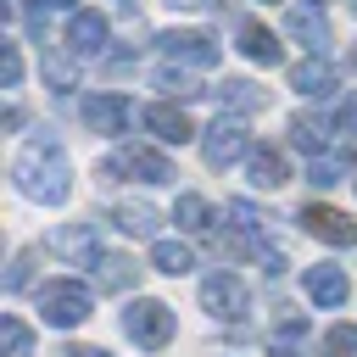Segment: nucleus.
I'll list each match as a JSON object with an SVG mask.
<instances>
[{
  "label": "nucleus",
  "instance_id": "nucleus-1",
  "mask_svg": "<svg viewBox=\"0 0 357 357\" xmlns=\"http://www.w3.org/2000/svg\"><path fill=\"white\" fill-rule=\"evenodd\" d=\"M11 178H17V190L28 195V201H45V206H61L67 195H73V162H67V151H61V139H28L22 151H17V162H11Z\"/></svg>",
  "mask_w": 357,
  "mask_h": 357
},
{
  "label": "nucleus",
  "instance_id": "nucleus-2",
  "mask_svg": "<svg viewBox=\"0 0 357 357\" xmlns=\"http://www.w3.org/2000/svg\"><path fill=\"white\" fill-rule=\"evenodd\" d=\"M173 329H178V318H173V307H167V301L134 296V301H128V312H123V335H128L139 351H162V346L173 340Z\"/></svg>",
  "mask_w": 357,
  "mask_h": 357
},
{
  "label": "nucleus",
  "instance_id": "nucleus-3",
  "mask_svg": "<svg viewBox=\"0 0 357 357\" xmlns=\"http://www.w3.org/2000/svg\"><path fill=\"white\" fill-rule=\"evenodd\" d=\"M89 307H95V296H89L78 279H50V284L39 290V312H45L50 329H73V324H84Z\"/></svg>",
  "mask_w": 357,
  "mask_h": 357
},
{
  "label": "nucleus",
  "instance_id": "nucleus-4",
  "mask_svg": "<svg viewBox=\"0 0 357 357\" xmlns=\"http://www.w3.org/2000/svg\"><path fill=\"white\" fill-rule=\"evenodd\" d=\"M201 156H206V167H229V162L251 156L245 123H240V117H218V123H212V128L201 134Z\"/></svg>",
  "mask_w": 357,
  "mask_h": 357
},
{
  "label": "nucleus",
  "instance_id": "nucleus-5",
  "mask_svg": "<svg viewBox=\"0 0 357 357\" xmlns=\"http://www.w3.org/2000/svg\"><path fill=\"white\" fill-rule=\"evenodd\" d=\"M312 240H324V245H357V218H346L340 206H324V201H307L301 206V218H296Z\"/></svg>",
  "mask_w": 357,
  "mask_h": 357
},
{
  "label": "nucleus",
  "instance_id": "nucleus-6",
  "mask_svg": "<svg viewBox=\"0 0 357 357\" xmlns=\"http://www.w3.org/2000/svg\"><path fill=\"white\" fill-rule=\"evenodd\" d=\"M201 307H206L212 318H229V324H234V318H245L251 301H245V284H240L229 268H218V273L201 279Z\"/></svg>",
  "mask_w": 357,
  "mask_h": 357
},
{
  "label": "nucleus",
  "instance_id": "nucleus-7",
  "mask_svg": "<svg viewBox=\"0 0 357 357\" xmlns=\"http://www.w3.org/2000/svg\"><path fill=\"white\" fill-rule=\"evenodd\" d=\"M162 50H167V61H178V67H212L218 56H223V45L212 39V33H201V28H173V33H162L156 39Z\"/></svg>",
  "mask_w": 357,
  "mask_h": 357
},
{
  "label": "nucleus",
  "instance_id": "nucleus-8",
  "mask_svg": "<svg viewBox=\"0 0 357 357\" xmlns=\"http://www.w3.org/2000/svg\"><path fill=\"white\" fill-rule=\"evenodd\" d=\"M106 173H128V178H145V184H167L173 178V162L162 151H145V145H123L106 156Z\"/></svg>",
  "mask_w": 357,
  "mask_h": 357
},
{
  "label": "nucleus",
  "instance_id": "nucleus-9",
  "mask_svg": "<svg viewBox=\"0 0 357 357\" xmlns=\"http://www.w3.org/2000/svg\"><path fill=\"white\" fill-rule=\"evenodd\" d=\"M50 251H56L61 262H73V268H89V262L100 257V234H95V223H61V229L50 234Z\"/></svg>",
  "mask_w": 357,
  "mask_h": 357
},
{
  "label": "nucleus",
  "instance_id": "nucleus-10",
  "mask_svg": "<svg viewBox=\"0 0 357 357\" xmlns=\"http://www.w3.org/2000/svg\"><path fill=\"white\" fill-rule=\"evenodd\" d=\"M301 290H307L312 307H340V301L351 296V279H346V268H335V262H312V268L301 273Z\"/></svg>",
  "mask_w": 357,
  "mask_h": 357
},
{
  "label": "nucleus",
  "instance_id": "nucleus-11",
  "mask_svg": "<svg viewBox=\"0 0 357 357\" xmlns=\"http://www.w3.org/2000/svg\"><path fill=\"white\" fill-rule=\"evenodd\" d=\"M284 33H290L296 45H307V56H324V50H329V22H324L318 6H290Z\"/></svg>",
  "mask_w": 357,
  "mask_h": 357
},
{
  "label": "nucleus",
  "instance_id": "nucleus-12",
  "mask_svg": "<svg viewBox=\"0 0 357 357\" xmlns=\"http://www.w3.org/2000/svg\"><path fill=\"white\" fill-rule=\"evenodd\" d=\"M128 117H134V112H128V100H123V95H112V89L84 100V128H89V134H123V128H128Z\"/></svg>",
  "mask_w": 357,
  "mask_h": 357
},
{
  "label": "nucleus",
  "instance_id": "nucleus-13",
  "mask_svg": "<svg viewBox=\"0 0 357 357\" xmlns=\"http://www.w3.org/2000/svg\"><path fill=\"white\" fill-rule=\"evenodd\" d=\"M145 128H151L162 145H184V139H195V128H190L184 106H173V100H156V106H145Z\"/></svg>",
  "mask_w": 357,
  "mask_h": 357
},
{
  "label": "nucleus",
  "instance_id": "nucleus-14",
  "mask_svg": "<svg viewBox=\"0 0 357 357\" xmlns=\"http://www.w3.org/2000/svg\"><path fill=\"white\" fill-rule=\"evenodd\" d=\"M106 17L100 11H73V22H67V50H78V56H95V50H106Z\"/></svg>",
  "mask_w": 357,
  "mask_h": 357
},
{
  "label": "nucleus",
  "instance_id": "nucleus-15",
  "mask_svg": "<svg viewBox=\"0 0 357 357\" xmlns=\"http://www.w3.org/2000/svg\"><path fill=\"white\" fill-rule=\"evenodd\" d=\"M245 173H251V184H257V190H279V184L290 178V162H284V151H273V145H251Z\"/></svg>",
  "mask_w": 357,
  "mask_h": 357
},
{
  "label": "nucleus",
  "instance_id": "nucleus-16",
  "mask_svg": "<svg viewBox=\"0 0 357 357\" xmlns=\"http://www.w3.org/2000/svg\"><path fill=\"white\" fill-rule=\"evenodd\" d=\"M240 50H245V61H257V67H279V61H284L279 33L262 28V22H240Z\"/></svg>",
  "mask_w": 357,
  "mask_h": 357
},
{
  "label": "nucleus",
  "instance_id": "nucleus-17",
  "mask_svg": "<svg viewBox=\"0 0 357 357\" xmlns=\"http://www.w3.org/2000/svg\"><path fill=\"white\" fill-rule=\"evenodd\" d=\"M290 89H301V95L324 100V95L335 89V67H329L324 56H307V61H296V67H290Z\"/></svg>",
  "mask_w": 357,
  "mask_h": 357
},
{
  "label": "nucleus",
  "instance_id": "nucleus-18",
  "mask_svg": "<svg viewBox=\"0 0 357 357\" xmlns=\"http://www.w3.org/2000/svg\"><path fill=\"white\" fill-rule=\"evenodd\" d=\"M290 145H296V151H307V162H312V156H324V151H329V123H324V117H307V112H301V117H290Z\"/></svg>",
  "mask_w": 357,
  "mask_h": 357
},
{
  "label": "nucleus",
  "instance_id": "nucleus-19",
  "mask_svg": "<svg viewBox=\"0 0 357 357\" xmlns=\"http://www.w3.org/2000/svg\"><path fill=\"white\" fill-rule=\"evenodd\" d=\"M151 268L178 279V273H190V268H195V251H190L184 240H156V245H151Z\"/></svg>",
  "mask_w": 357,
  "mask_h": 357
},
{
  "label": "nucleus",
  "instance_id": "nucleus-20",
  "mask_svg": "<svg viewBox=\"0 0 357 357\" xmlns=\"http://www.w3.org/2000/svg\"><path fill=\"white\" fill-rule=\"evenodd\" d=\"M173 223H178L184 234H212V206H206L201 195H178V206H173Z\"/></svg>",
  "mask_w": 357,
  "mask_h": 357
},
{
  "label": "nucleus",
  "instance_id": "nucleus-21",
  "mask_svg": "<svg viewBox=\"0 0 357 357\" xmlns=\"http://www.w3.org/2000/svg\"><path fill=\"white\" fill-rule=\"evenodd\" d=\"M112 218H117L123 234H151V229H156V206H151V201H117Z\"/></svg>",
  "mask_w": 357,
  "mask_h": 357
},
{
  "label": "nucleus",
  "instance_id": "nucleus-22",
  "mask_svg": "<svg viewBox=\"0 0 357 357\" xmlns=\"http://www.w3.org/2000/svg\"><path fill=\"white\" fill-rule=\"evenodd\" d=\"M0 357H33V329L22 318H0Z\"/></svg>",
  "mask_w": 357,
  "mask_h": 357
},
{
  "label": "nucleus",
  "instance_id": "nucleus-23",
  "mask_svg": "<svg viewBox=\"0 0 357 357\" xmlns=\"http://www.w3.org/2000/svg\"><path fill=\"white\" fill-rule=\"evenodd\" d=\"M45 84L50 89H78V67H73V56H61V50H45Z\"/></svg>",
  "mask_w": 357,
  "mask_h": 357
},
{
  "label": "nucleus",
  "instance_id": "nucleus-24",
  "mask_svg": "<svg viewBox=\"0 0 357 357\" xmlns=\"http://www.w3.org/2000/svg\"><path fill=\"white\" fill-rule=\"evenodd\" d=\"M318 357H357V324H335V329H324Z\"/></svg>",
  "mask_w": 357,
  "mask_h": 357
},
{
  "label": "nucleus",
  "instance_id": "nucleus-25",
  "mask_svg": "<svg viewBox=\"0 0 357 357\" xmlns=\"http://www.w3.org/2000/svg\"><path fill=\"white\" fill-rule=\"evenodd\" d=\"M340 178H346V162H340V156H312V162H307V184L329 190V184H340Z\"/></svg>",
  "mask_w": 357,
  "mask_h": 357
},
{
  "label": "nucleus",
  "instance_id": "nucleus-26",
  "mask_svg": "<svg viewBox=\"0 0 357 357\" xmlns=\"http://www.w3.org/2000/svg\"><path fill=\"white\" fill-rule=\"evenodd\" d=\"M156 89H167V95H206V89H201L190 73H178V67H162V73H156Z\"/></svg>",
  "mask_w": 357,
  "mask_h": 357
},
{
  "label": "nucleus",
  "instance_id": "nucleus-27",
  "mask_svg": "<svg viewBox=\"0 0 357 357\" xmlns=\"http://www.w3.org/2000/svg\"><path fill=\"white\" fill-rule=\"evenodd\" d=\"M223 100H229V106H240V112H257V106H262L257 84H245V78H229V84H223Z\"/></svg>",
  "mask_w": 357,
  "mask_h": 357
},
{
  "label": "nucleus",
  "instance_id": "nucleus-28",
  "mask_svg": "<svg viewBox=\"0 0 357 357\" xmlns=\"http://www.w3.org/2000/svg\"><path fill=\"white\" fill-rule=\"evenodd\" d=\"M0 84H6V89H17V84H22V56H17V45H11V39H0Z\"/></svg>",
  "mask_w": 357,
  "mask_h": 357
},
{
  "label": "nucleus",
  "instance_id": "nucleus-29",
  "mask_svg": "<svg viewBox=\"0 0 357 357\" xmlns=\"http://www.w3.org/2000/svg\"><path fill=\"white\" fill-rule=\"evenodd\" d=\"M128 279H134V262H128V257H106V262H100V284H106V290H123Z\"/></svg>",
  "mask_w": 357,
  "mask_h": 357
},
{
  "label": "nucleus",
  "instance_id": "nucleus-30",
  "mask_svg": "<svg viewBox=\"0 0 357 357\" xmlns=\"http://www.w3.org/2000/svg\"><path fill=\"white\" fill-rule=\"evenodd\" d=\"M28 279H33V251H17L11 273H6V290H28Z\"/></svg>",
  "mask_w": 357,
  "mask_h": 357
},
{
  "label": "nucleus",
  "instance_id": "nucleus-31",
  "mask_svg": "<svg viewBox=\"0 0 357 357\" xmlns=\"http://www.w3.org/2000/svg\"><path fill=\"white\" fill-rule=\"evenodd\" d=\"M78 0H28V28L45 33V11H73Z\"/></svg>",
  "mask_w": 357,
  "mask_h": 357
},
{
  "label": "nucleus",
  "instance_id": "nucleus-32",
  "mask_svg": "<svg viewBox=\"0 0 357 357\" xmlns=\"http://www.w3.org/2000/svg\"><path fill=\"white\" fill-rule=\"evenodd\" d=\"M340 128H351V134H357V100H346V106H340Z\"/></svg>",
  "mask_w": 357,
  "mask_h": 357
},
{
  "label": "nucleus",
  "instance_id": "nucleus-33",
  "mask_svg": "<svg viewBox=\"0 0 357 357\" xmlns=\"http://www.w3.org/2000/svg\"><path fill=\"white\" fill-rule=\"evenodd\" d=\"M61 357H112V351H100V346H67Z\"/></svg>",
  "mask_w": 357,
  "mask_h": 357
},
{
  "label": "nucleus",
  "instance_id": "nucleus-34",
  "mask_svg": "<svg viewBox=\"0 0 357 357\" xmlns=\"http://www.w3.org/2000/svg\"><path fill=\"white\" fill-rule=\"evenodd\" d=\"M268 357H301V351H296V346H273Z\"/></svg>",
  "mask_w": 357,
  "mask_h": 357
},
{
  "label": "nucleus",
  "instance_id": "nucleus-35",
  "mask_svg": "<svg viewBox=\"0 0 357 357\" xmlns=\"http://www.w3.org/2000/svg\"><path fill=\"white\" fill-rule=\"evenodd\" d=\"M351 73H357V45H351Z\"/></svg>",
  "mask_w": 357,
  "mask_h": 357
},
{
  "label": "nucleus",
  "instance_id": "nucleus-36",
  "mask_svg": "<svg viewBox=\"0 0 357 357\" xmlns=\"http://www.w3.org/2000/svg\"><path fill=\"white\" fill-rule=\"evenodd\" d=\"M346 6H351V11H357V0H346Z\"/></svg>",
  "mask_w": 357,
  "mask_h": 357
},
{
  "label": "nucleus",
  "instance_id": "nucleus-37",
  "mask_svg": "<svg viewBox=\"0 0 357 357\" xmlns=\"http://www.w3.org/2000/svg\"><path fill=\"white\" fill-rule=\"evenodd\" d=\"M351 184H357V178H351Z\"/></svg>",
  "mask_w": 357,
  "mask_h": 357
}]
</instances>
